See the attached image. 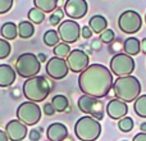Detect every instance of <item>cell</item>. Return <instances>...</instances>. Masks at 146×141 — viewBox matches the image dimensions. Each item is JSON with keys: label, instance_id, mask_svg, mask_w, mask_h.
Listing matches in <instances>:
<instances>
[{"label": "cell", "instance_id": "15", "mask_svg": "<svg viewBox=\"0 0 146 141\" xmlns=\"http://www.w3.org/2000/svg\"><path fill=\"white\" fill-rule=\"evenodd\" d=\"M127 113H128V105H127V103L119 100V99H111L106 104V114L109 118L119 121L121 118L126 117Z\"/></svg>", "mask_w": 146, "mask_h": 141}, {"label": "cell", "instance_id": "5", "mask_svg": "<svg viewBox=\"0 0 146 141\" xmlns=\"http://www.w3.org/2000/svg\"><path fill=\"white\" fill-rule=\"evenodd\" d=\"M41 69V62L38 61L37 55L32 53H23L15 61V72L19 77L31 78L38 74Z\"/></svg>", "mask_w": 146, "mask_h": 141}, {"label": "cell", "instance_id": "29", "mask_svg": "<svg viewBox=\"0 0 146 141\" xmlns=\"http://www.w3.org/2000/svg\"><path fill=\"white\" fill-rule=\"evenodd\" d=\"M12 53V46H10L9 41L0 39V59H5L10 55Z\"/></svg>", "mask_w": 146, "mask_h": 141}, {"label": "cell", "instance_id": "43", "mask_svg": "<svg viewBox=\"0 0 146 141\" xmlns=\"http://www.w3.org/2000/svg\"><path fill=\"white\" fill-rule=\"evenodd\" d=\"M145 22H146V14H145Z\"/></svg>", "mask_w": 146, "mask_h": 141}, {"label": "cell", "instance_id": "34", "mask_svg": "<svg viewBox=\"0 0 146 141\" xmlns=\"http://www.w3.org/2000/svg\"><path fill=\"white\" fill-rule=\"evenodd\" d=\"M92 31H91V28L88 27V26H83L82 28H81V36H82L83 39H90L92 37Z\"/></svg>", "mask_w": 146, "mask_h": 141}, {"label": "cell", "instance_id": "4", "mask_svg": "<svg viewBox=\"0 0 146 141\" xmlns=\"http://www.w3.org/2000/svg\"><path fill=\"white\" fill-rule=\"evenodd\" d=\"M74 134L81 141H96L101 135V124L91 116H83L74 124Z\"/></svg>", "mask_w": 146, "mask_h": 141}, {"label": "cell", "instance_id": "45", "mask_svg": "<svg viewBox=\"0 0 146 141\" xmlns=\"http://www.w3.org/2000/svg\"><path fill=\"white\" fill-rule=\"evenodd\" d=\"M48 141H50V140H48Z\"/></svg>", "mask_w": 146, "mask_h": 141}, {"label": "cell", "instance_id": "14", "mask_svg": "<svg viewBox=\"0 0 146 141\" xmlns=\"http://www.w3.org/2000/svg\"><path fill=\"white\" fill-rule=\"evenodd\" d=\"M5 132L9 141H22L27 136V126L19 119H12L5 126Z\"/></svg>", "mask_w": 146, "mask_h": 141}, {"label": "cell", "instance_id": "28", "mask_svg": "<svg viewBox=\"0 0 146 141\" xmlns=\"http://www.w3.org/2000/svg\"><path fill=\"white\" fill-rule=\"evenodd\" d=\"M135 127V122L131 117L126 116L123 118H121L118 121V128L121 130L122 132H131Z\"/></svg>", "mask_w": 146, "mask_h": 141}, {"label": "cell", "instance_id": "32", "mask_svg": "<svg viewBox=\"0 0 146 141\" xmlns=\"http://www.w3.org/2000/svg\"><path fill=\"white\" fill-rule=\"evenodd\" d=\"M13 1L14 0H0V14H5L9 12L13 7Z\"/></svg>", "mask_w": 146, "mask_h": 141}, {"label": "cell", "instance_id": "30", "mask_svg": "<svg viewBox=\"0 0 146 141\" xmlns=\"http://www.w3.org/2000/svg\"><path fill=\"white\" fill-rule=\"evenodd\" d=\"M63 17H64V10H62L60 8H56V9L51 13L50 18H49V22H50L51 26H59Z\"/></svg>", "mask_w": 146, "mask_h": 141}, {"label": "cell", "instance_id": "23", "mask_svg": "<svg viewBox=\"0 0 146 141\" xmlns=\"http://www.w3.org/2000/svg\"><path fill=\"white\" fill-rule=\"evenodd\" d=\"M51 105H53V108L55 109V112L62 113V112H66L67 109H68L69 100L67 96L59 94V95H55L53 99H51Z\"/></svg>", "mask_w": 146, "mask_h": 141}, {"label": "cell", "instance_id": "26", "mask_svg": "<svg viewBox=\"0 0 146 141\" xmlns=\"http://www.w3.org/2000/svg\"><path fill=\"white\" fill-rule=\"evenodd\" d=\"M27 17H28V21H30L31 23H35V25H40V23H42L44 19H45V13H44L42 10H40L38 8L33 7L32 9H30V12H28Z\"/></svg>", "mask_w": 146, "mask_h": 141}, {"label": "cell", "instance_id": "16", "mask_svg": "<svg viewBox=\"0 0 146 141\" xmlns=\"http://www.w3.org/2000/svg\"><path fill=\"white\" fill-rule=\"evenodd\" d=\"M46 136L50 141H64L68 137V128L66 124L55 122L48 127Z\"/></svg>", "mask_w": 146, "mask_h": 141}, {"label": "cell", "instance_id": "40", "mask_svg": "<svg viewBox=\"0 0 146 141\" xmlns=\"http://www.w3.org/2000/svg\"><path fill=\"white\" fill-rule=\"evenodd\" d=\"M118 49H121V44H119V41H117V43H114L113 45L110 46V50H118Z\"/></svg>", "mask_w": 146, "mask_h": 141}, {"label": "cell", "instance_id": "27", "mask_svg": "<svg viewBox=\"0 0 146 141\" xmlns=\"http://www.w3.org/2000/svg\"><path fill=\"white\" fill-rule=\"evenodd\" d=\"M54 55L58 57V58H63L66 59L67 57L69 55V53H71V46H69V44H66V43H59L56 46H54Z\"/></svg>", "mask_w": 146, "mask_h": 141}, {"label": "cell", "instance_id": "22", "mask_svg": "<svg viewBox=\"0 0 146 141\" xmlns=\"http://www.w3.org/2000/svg\"><path fill=\"white\" fill-rule=\"evenodd\" d=\"M33 5L44 13H53L58 8V0H33Z\"/></svg>", "mask_w": 146, "mask_h": 141}, {"label": "cell", "instance_id": "13", "mask_svg": "<svg viewBox=\"0 0 146 141\" xmlns=\"http://www.w3.org/2000/svg\"><path fill=\"white\" fill-rule=\"evenodd\" d=\"M88 4L86 0H67L64 4V13L71 19H81L87 14Z\"/></svg>", "mask_w": 146, "mask_h": 141}, {"label": "cell", "instance_id": "6", "mask_svg": "<svg viewBox=\"0 0 146 141\" xmlns=\"http://www.w3.org/2000/svg\"><path fill=\"white\" fill-rule=\"evenodd\" d=\"M136 63L133 58L126 53H117L110 59L109 69L113 74L118 77H124V76H131L135 70Z\"/></svg>", "mask_w": 146, "mask_h": 141}, {"label": "cell", "instance_id": "7", "mask_svg": "<svg viewBox=\"0 0 146 141\" xmlns=\"http://www.w3.org/2000/svg\"><path fill=\"white\" fill-rule=\"evenodd\" d=\"M77 105H78V109L82 113H85L86 116H91L95 119H98V121L104 118L105 108H104V103L100 99L92 98V96H88V95H82L78 99Z\"/></svg>", "mask_w": 146, "mask_h": 141}, {"label": "cell", "instance_id": "33", "mask_svg": "<svg viewBox=\"0 0 146 141\" xmlns=\"http://www.w3.org/2000/svg\"><path fill=\"white\" fill-rule=\"evenodd\" d=\"M31 141H38L41 140V128H33L30 131V135H28Z\"/></svg>", "mask_w": 146, "mask_h": 141}, {"label": "cell", "instance_id": "42", "mask_svg": "<svg viewBox=\"0 0 146 141\" xmlns=\"http://www.w3.org/2000/svg\"><path fill=\"white\" fill-rule=\"evenodd\" d=\"M140 130H141V132H146V122H142L140 124Z\"/></svg>", "mask_w": 146, "mask_h": 141}, {"label": "cell", "instance_id": "17", "mask_svg": "<svg viewBox=\"0 0 146 141\" xmlns=\"http://www.w3.org/2000/svg\"><path fill=\"white\" fill-rule=\"evenodd\" d=\"M15 70L9 64H0V87H9L15 81Z\"/></svg>", "mask_w": 146, "mask_h": 141}, {"label": "cell", "instance_id": "36", "mask_svg": "<svg viewBox=\"0 0 146 141\" xmlns=\"http://www.w3.org/2000/svg\"><path fill=\"white\" fill-rule=\"evenodd\" d=\"M132 141H146V132H139L133 136Z\"/></svg>", "mask_w": 146, "mask_h": 141}, {"label": "cell", "instance_id": "12", "mask_svg": "<svg viewBox=\"0 0 146 141\" xmlns=\"http://www.w3.org/2000/svg\"><path fill=\"white\" fill-rule=\"evenodd\" d=\"M68 72L69 68L66 59L54 57V58H50L46 62V73L53 80H63L67 77Z\"/></svg>", "mask_w": 146, "mask_h": 141}, {"label": "cell", "instance_id": "9", "mask_svg": "<svg viewBox=\"0 0 146 141\" xmlns=\"http://www.w3.org/2000/svg\"><path fill=\"white\" fill-rule=\"evenodd\" d=\"M142 26L141 15L136 10H126L118 18V27L122 32L127 35H133L139 32Z\"/></svg>", "mask_w": 146, "mask_h": 141}, {"label": "cell", "instance_id": "31", "mask_svg": "<svg viewBox=\"0 0 146 141\" xmlns=\"http://www.w3.org/2000/svg\"><path fill=\"white\" fill-rule=\"evenodd\" d=\"M99 39H100V41L103 44H111L114 40H115V33H114L113 30L106 28L104 32H101L100 35H99Z\"/></svg>", "mask_w": 146, "mask_h": 141}, {"label": "cell", "instance_id": "35", "mask_svg": "<svg viewBox=\"0 0 146 141\" xmlns=\"http://www.w3.org/2000/svg\"><path fill=\"white\" fill-rule=\"evenodd\" d=\"M44 113L46 114V116H53L54 113H55V109L53 108V105H51V103H48L44 105Z\"/></svg>", "mask_w": 146, "mask_h": 141}, {"label": "cell", "instance_id": "21", "mask_svg": "<svg viewBox=\"0 0 146 141\" xmlns=\"http://www.w3.org/2000/svg\"><path fill=\"white\" fill-rule=\"evenodd\" d=\"M35 33V26L30 21H22L18 25V36L21 39H30Z\"/></svg>", "mask_w": 146, "mask_h": 141}, {"label": "cell", "instance_id": "25", "mask_svg": "<svg viewBox=\"0 0 146 141\" xmlns=\"http://www.w3.org/2000/svg\"><path fill=\"white\" fill-rule=\"evenodd\" d=\"M44 43L46 46H56L60 43V37H59L58 31L55 30H48L44 33Z\"/></svg>", "mask_w": 146, "mask_h": 141}, {"label": "cell", "instance_id": "8", "mask_svg": "<svg viewBox=\"0 0 146 141\" xmlns=\"http://www.w3.org/2000/svg\"><path fill=\"white\" fill-rule=\"evenodd\" d=\"M41 108L37 103L33 101H25L17 108V119L26 124V126H35L41 119Z\"/></svg>", "mask_w": 146, "mask_h": 141}, {"label": "cell", "instance_id": "11", "mask_svg": "<svg viewBox=\"0 0 146 141\" xmlns=\"http://www.w3.org/2000/svg\"><path fill=\"white\" fill-rule=\"evenodd\" d=\"M67 64H68L69 70L74 73L83 72L88 66H90V58L88 55L82 50V49H74L69 53V55L66 58Z\"/></svg>", "mask_w": 146, "mask_h": 141}, {"label": "cell", "instance_id": "44", "mask_svg": "<svg viewBox=\"0 0 146 141\" xmlns=\"http://www.w3.org/2000/svg\"><path fill=\"white\" fill-rule=\"evenodd\" d=\"M122 141H128V140H122Z\"/></svg>", "mask_w": 146, "mask_h": 141}, {"label": "cell", "instance_id": "10", "mask_svg": "<svg viewBox=\"0 0 146 141\" xmlns=\"http://www.w3.org/2000/svg\"><path fill=\"white\" fill-rule=\"evenodd\" d=\"M56 31L59 33L60 40L66 44H73L81 37V26L73 19L60 22Z\"/></svg>", "mask_w": 146, "mask_h": 141}, {"label": "cell", "instance_id": "39", "mask_svg": "<svg viewBox=\"0 0 146 141\" xmlns=\"http://www.w3.org/2000/svg\"><path fill=\"white\" fill-rule=\"evenodd\" d=\"M141 53L146 55V37L141 40Z\"/></svg>", "mask_w": 146, "mask_h": 141}, {"label": "cell", "instance_id": "1", "mask_svg": "<svg viewBox=\"0 0 146 141\" xmlns=\"http://www.w3.org/2000/svg\"><path fill=\"white\" fill-rule=\"evenodd\" d=\"M114 78L110 69L104 64H90L78 77V87L83 95L92 96L96 99L105 98L113 88Z\"/></svg>", "mask_w": 146, "mask_h": 141}, {"label": "cell", "instance_id": "2", "mask_svg": "<svg viewBox=\"0 0 146 141\" xmlns=\"http://www.w3.org/2000/svg\"><path fill=\"white\" fill-rule=\"evenodd\" d=\"M113 91L117 99L124 103H132L141 94V82L132 74L118 77L113 83Z\"/></svg>", "mask_w": 146, "mask_h": 141}, {"label": "cell", "instance_id": "3", "mask_svg": "<svg viewBox=\"0 0 146 141\" xmlns=\"http://www.w3.org/2000/svg\"><path fill=\"white\" fill-rule=\"evenodd\" d=\"M23 95L28 101L40 103L44 101L49 96L51 88V83L44 76H35V77L27 78L23 83Z\"/></svg>", "mask_w": 146, "mask_h": 141}, {"label": "cell", "instance_id": "20", "mask_svg": "<svg viewBox=\"0 0 146 141\" xmlns=\"http://www.w3.org/2000/svg\"><path fill=\"white\" fill-rule=\"evenodd\" d=\"M0 35L4 40L10 41L18 37V25L13 22H5L0 28Z\"/></svg>", "mask_w": 146, "mask_h": 141}, {"label": "cell", "instance_id": "37", "mask_svg": "<svg viewBox=\"0 0 146 141\" xmlns=\"http://www.w3.org/2000/svg\"><path fill=\"white\" fill-rule=\"evenodd\" d=\"M101 41H100V39H96V40H94L92 43H91V46H92V49H95V50H99V49L101 48Z\"/></svg>", "mask_w": 146, "mask_h": 141}, {"label": "cell", "instance_id": "38", "mask_svg": "<svg viewBox=\"0 0 146 141\" xmlns=\"http://www.w3.org/2000/svg\"><path fill=\"white\" fill-rule=\"evenodd\" d=\"M0 141H9L7 132H5L4 130H0Z\"/></svg>", "mask_w": 146, "mask_h": 141}, {"label": "cell", "instance_id": "19", "mask_svg": "<svg viewBox=\"0 0 146 141\" xmlns=\"http://www.w3.org/2000/svg\"><path fill=\"white\" fill-rule=\"evenodd\" d=\"M123 50L131 57L137 55L141 51V41L137 37H127L123 43Z\"/></svg>", "mask_w": 146, "mask_h": 141}, {"label": "cell", "instance_id": "18", "mask_svg": "<svg viewBox=\"0 0 146 141\" xmlns=\"http://www.w3.org/2000/svg\"><path fill=\"white\" fill-rule=\"evenodd\" d=\"M88 27L91 28L94 33H98L100 35L101 32L108 28V21L104 15H100V14H96V15H92L88 21Z\"/></svg>", "mask_w": 146, "mask_h": 141}, {"label": "cell", "instance_id": "24", "mask_svg": "<svg viewBox=\"0 0 146 141\" xmlns=\"http://www.w3.org/2000/svg\"><path fill=\"white\" fill-rule=\"evenodd\" d=\"M133 109H135V113L139 117L146 118V94L145 95H140L133 101Z\"/></svg>", "mask_w": 146, "mask_h": 141}, {"label": "cell", "instance_id": "41", "mask_svg": "<svg viewBox=\"0 0 146 141\" xmlns=\"http://www.w3.org/2000/svg\"><path fill=\"white\" fill-rule=\"evenodd\" d=\"M37 58H38V61H40V62H45L46 61V55H45V54H38Z\"/></svg>", "mask_w": 146, "mask_h": 141}]
</instances>
